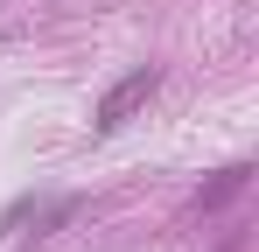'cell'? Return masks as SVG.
<instances>
[{
    "label": "cell",
    "mask_w": 259,
    "mask_h": 252,
    "mask_svg": "<svg viewBox=\"0 0 259 252\" xmlns=\"http://www.w3.org/2000/svg\"><path fill=\"white\" fill-rule=\"evenodd\" d=\"M154 84H161V70H147V63H140L133 77H119L112 91H105V98H98V112H91V126H98V133H119V126H126L133 112H140V105L154 98Z\"/></svg>",
    "instance_id": "cell-1"
}]
</instances>
